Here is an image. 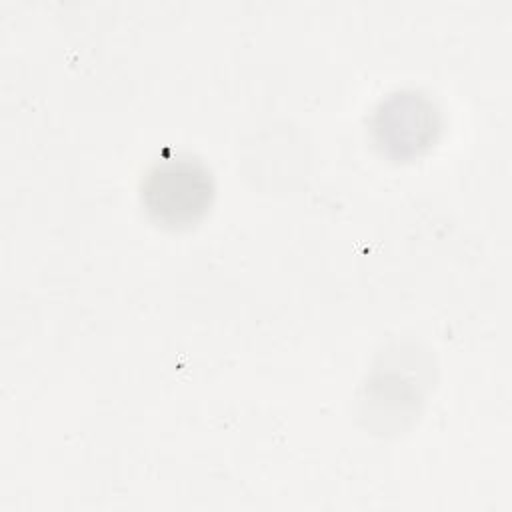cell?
Segmentation results:
<instances>
[{
  "instance_id": "obj_1",
  "label": "cell",
  "mask_w": 512,
  "mask_h": 512,
  "mask_svg": "<svg viewBox=\"0 0 512 512\" xmlns=\"http://www.w3.org/2000/svg\"><path fill=\"white\" fill-rule=\"evenodd\" d=\"M140 198L158 224L186 228L208 212L214 198V180L198 158L164 154L144 174Z\"/></svg>"
},
{
  "instance_id": "obj_2",
  "label": "cell",
  "mask_w": 512,
  "mask_h": 512,
  "mask_svg": "<svg viewBox=\"0 0 512 512\" xmlns=\"http://www.w3.org/2000/svg\"><path fill=\"white\" fill-rule=\"evenodd\" d=\"M440 130L436 106L422 94L404 90L380 102L372 116V132L392 156H414L426 150Z\"/></svg>"
}]
</instances>
